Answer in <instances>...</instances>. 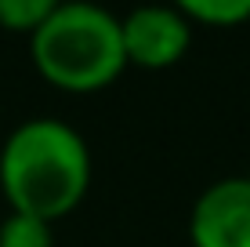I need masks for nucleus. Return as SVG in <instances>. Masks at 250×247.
<instances>
[{"instance_id":"obj_3","label":"nucleus","mask_w":250,"mask_h":247,"mask_svg":"<svg viewBox=\"0 0 250 247\" xmlns=\"http://www.w3.org/2000/svg\"><path fill=\"white\" fill-rule=\"evenodd\" d=\"M127 66L167 69L182 62L192 47V19H185L174 4H142L120 19Z\"/></svg>"},{"instance_id":"obj_6","label":"nucleus","mask_w":250,"mask_h":247,"mask_svg":"<svg viewBox=\"0 0 250 247\" xmlns=\"http://www.w3.org/2000/svg\"><path fill=\"white\" fill-rule=\"evenodd\" d=\"M174 7L203 25H239L250 19V0H174Z\"/></svg>"},{"instance_id":"obj_2","label":"nucleus","mask_w":250,"mask_h":247,"mask_svg":"<svg viewBox=\"0 0 250 247\" xmlns=\"http://www.w3.org/2000/svg\"><path fill=\"white\" fill-rule=\"evenodd\" d=\"M29 55L37 73L69 95L102 91L127 69L120 19L98 0H65L29 33Z\"/></svg>"},{"instance_id":"obj_5","label":"nucleus","mask_w":250,"mask_h":247,"mask_svg":"<svg viewBox=\"0 0 250 247\" xmlns=\"http://www.w3.org/2000/svg\"><path fill=\"white\" fill-rule=\"evenodd\" d=\"M0 247H55V225L37 215L7 211L0 222Z\"/></svg>"},{"instance_id":"obj_4","label":"nucleus","mask_w":250,"mask_h":247,"mask_svg":"<svg viewBox=\"0 0 250 247\" xmlns=\"http://www.w3.org/2000/svg\"><path fill=\"white\" fill-rule=\"evenodd\" d=\"M192 247H250V175L207 185L188 215Z\"/></svg>"},{"instance_id":"obj_7","label":"nucleus","mask_w":250,"mask_h":247,"mask_svg":"<svg viewBox=\"0 0 250 247\" xmlns=\"http://www.w3.org/2000/svg\"><path fill=\"white\" fill-rule=\"evenodd\" d=\"M65 0H0V25L11 33H25L40 29L51 15L62 7Z\"/></svg>"},{"instance_id":"obj_1","label":"nucleus","mask_w":250,"mask_h":247,"mask_svg":"<svg viewBox=\"0 0 250 247\" xmlns=\"http://www.w3.org/2000/svg\"><path fill=\"white\" fill-rule=\"evenodd\" d=\"M91 185V149L73 124L29 116L0 146V193L7 207L55 225L76 211Z\"/></svg>"}]
</instances>
